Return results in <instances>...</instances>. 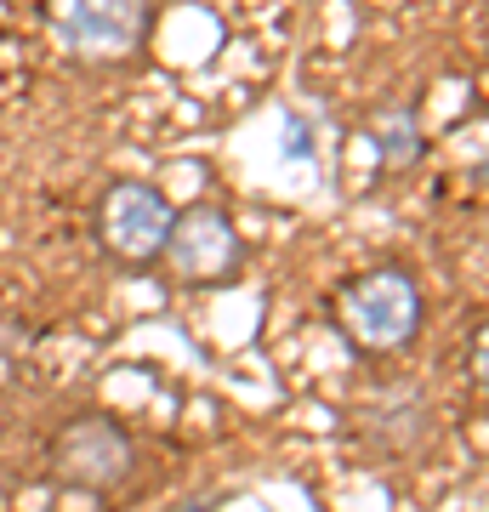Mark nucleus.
<instances>
[{"label": "nucleus", "mask_w": 489, "mask_h": 512, "mask_svg": "<svg viewBox=\"0 0 489 512\" xmlns=\"http://www.w3.org/2000/svg\"><path fill=\"white\" fill-rule=\"evenodd\" d=\"M160 0H46V35L63 57L114 69L148 46Z\"/></svg>", "instance_id": "f257e3e1"}, {"label": "nucleus", "mask_w": 489, "mask_h": 512, "mask_svg": "<svg viewBox=\"0 0 489 512\" xmlns=\"http://www.w3.org/2000/svg\"><path fill=\"white\" fill-rule=\"evenodd\" d=\"M336 319L364 353H393L421 330V285L404 268L359 274L336 302Z\"/></svg>", "instance_id": "f03ea898"}, {"label": "nucleus", "mask_w": 489, "mask_h": 512, "mask_svg": "<svg viewBox=\"0 0 489 512\" xmlns=\"http://www.w3.org/2000/svg\"><path fill=\"white\" fill-rule=\"evenodd\" d=\"M137 467V444L114 416H80L52 439V478L69 490H114Z\"/></svg>", "instance_id": "7ed1b4c3"}, {"label": "nucleus", "mask_w": 489, "mask_h": 512, "mask_svg": "<svg viewBox=\"0 0 489 512\" xmlns=\"http://www.w3.org/2000/svg\"><path fill=\"white\" fill-rule=\"evenodd\" d=\"M171 234V205L154 183H109L97 200V245L120 262H154Z\"/></svg>", "instance_id": "20e7f679"}, {"label": "nucleus", "mask_w": 489, "mask_h": 512, "mask_svg": "<svg viewBox=\"0 0 489 512\" xmlns=\"http://www.w3.org/2000/svg\"><path fill=\"white\" fill-rule=\"evenodd\" d=\"M160 256L182 285H222L239 268V234L217 205H188V211H171V234Z\"/></svg>", "instance_id": "39448f33"}, {"label": "nucleus", "mask_w": 489, "mask_h": 512, "mask_svg": "<svg viewBox=\"0 0 489 512\" xmlns=\"http://www.w3.org/2000/svg\"><path fill=\"white\" fill-rule=\"evenodd\" d=\"M370 137H376V154H381V165H393V171H404V165H416V160H421L416 109H393V114H381Z\"/></svg>", "instance_id": "423d86ee"}, {"label": "nucleus", "mask_w": 489, "mask_h": 512, "mask_svg": "<svg viewBox=\"0 0 489 512\" xmlns=\"http://www.w3.org/2000/svg\"><path fill=\"white\" fill-rule=\"evenodd\" d=\"M182 512H205V507H182Z\"/></svg>", "instance_id": "0eeeda50"}]
</instances>
